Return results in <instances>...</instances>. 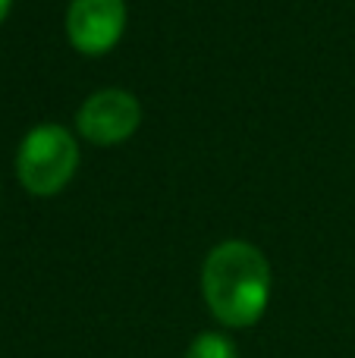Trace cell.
<instances>
[{
	"label": "cell",
	"instance_id": "cell-1",
	"mask_svg": "<svg viewBox=\"0 0 355 358\" xmlns=\"http://www.w3.org/2000/svg\"><path fill=\"white\" fill-rule=\"evenodd\" d=\"M201 296L224 327H252L270 302V264L245 239H226L201 264Z\"/></svg>",
	"mask_w": 355,
	"mask_h": 358
},
{
	"label": "cell",
	"instance_id": "cell-2",
	"mask_svg": "<svg viewBox=\"0 0 355 358\" xmlns=\"http://www.w3.org/2000/svg\"><path fill=\"white\" fill-rule=\"evenodd\" d=\"M79 170V145L73 132L57 123L35 126L22 138L16 155V176L25 192L38 198H50L69 185Z\"/></svg>",
	"mask_w": 355,
	"mask_h": 358
},
{
	"label": "cell",
	"instance_id": "cell-3",
	"mask_svg": "<svg viewBox=\"0 0 355 358\" xmlns=\"http://www.w3.org/2000/svg\"><path fill=\"white\" fill-rule=\"evenodd\" d=\"M138 123H142V104L126 88H101L88 94L75 113L79 136L98 148H113L126 142L138 129Z\"/></svg>",
	"mask_w": 355,
	"mask_h": 358
},
{
	"label": "cell",
	"instance_id": "cell-4",
	"mask_svg": "<svg viewBox=\"0 0 355 358\" xmlns=\"http://www.w3.org/2000/svg\"><path fill=\"white\" fill-rule=\"evenodd\" d=\"M126 31V0H69L66 38L79 54L101 57L119 44Z\"/></svg>",
	"mask_w": 355,
	"mask_h": 358
},
{
	"label": "cell",
	"instance_id": "cell-5",
	"mask_svg": "<svg viewBox=\"0 0 355 358\" xmlns=\"http://www.w3.org/2000/svg\"><path fill=\"white\" fill-rule=\"evenodd\" d=\"M186 358H239L236 343L226 334H217V330H205L198 334L186 349Z\"/></svg>",
	"mask_w": 355,
	"mask_h": 358
},
{
	"label": "cell",
	"instance_id": "cell-6",
	"mask_svg": "<svg viewBox=\"0 0 355 358\" xmlns=\"http://www.w3.org/2000/svg\"><path fill=\"white\" fill-rule=\"evenodd\" d=\"M10 6H13V0H0V22L6 19V13H10Z\"/></svg>",
	"mask_w": 355,
	"mask_h": 358
}]
</instances>
